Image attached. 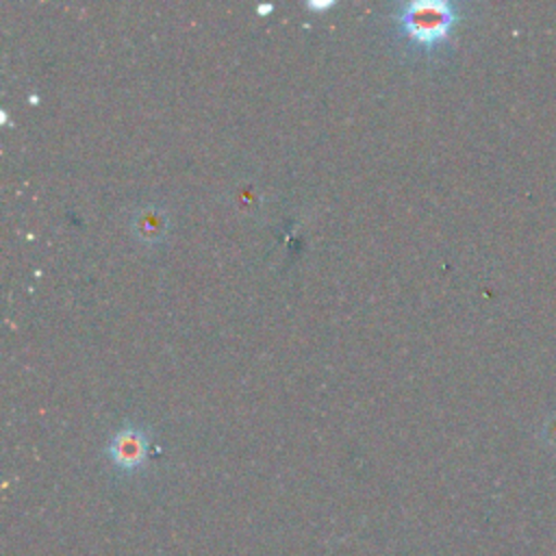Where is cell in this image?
<instances>
[{
    "label": "cell",
    "mask_w": 556,
    "mask_h": 556,
    "mask_svg": "<svg viewBox=\"0 0 556 556\" xmlns=\"http://www.w3.org/2000/svg\"><path fill=\"white\" fill-rule=\"evenodd\" d=\"M395 20L404 35L421 46H439L458 20V4L447 0H408L397 7Z\"/></svg>",
    "instance_id": "obj_1"
},
{
    "label": "cell",
    "mask_w": 556,
    "mask_h": 556,
    "mask_svg": "<svg viewBox=\"0 0 556 556\" xmlns=\"http://www.w3.org/2000/svg\"><path fill=\"white\" fill-rule=\"evenodd\" d=\"M150 437L141 426L119 428L106 443V456L119 471H137L148 463Z\"/></svg>",
    "instance_id": "obj_2"
},
{
    "label": "cell",
    "mask_w": 556,
    "mask_h": 556,
    "mask_svg": "<svg viewBox=\"0 0 556 556\" xmlns=\"http://www.w3.org/2000/svg\"><path fill=\"white\" fill-rule=\"evenodd\" d=\"M167 228H169L167 213H165V208H161L156 204L139 206L132 213L130 230H132L135 239L141 241L143 245H156L159 241H163Z\"/></svg>",
    "instance_id": "obj_3"
},
{
    "label": "cell",
    "mask_w": 556,
    "mask_h": 556,
    "mask_svg": "<svg viewBox=\"0 0 556 556\" xmlns=\"http://www.w3.org/2000/svg\"><path fill=\"white\" fill-rule=\"evenodd\" d=\"M332 4H334V0H306L308 9H328Z\"/></svg>",
    "instance_id": "obj_4"
},
{
    "label": "cell",
    "mask_w": 556,
    "mask_h": 556,
    "mask_svg": "<svg viewBox=\"0 0 556 556\" xmlns=\"http://www.w3.org/2000/svg\"><path fill=\"white\" fill-rule=\"evenodd\" d=\"M271 9H274V4H258V7H256L258 13H267V11H271Z\"/></svg>",
    "instance_id": "obj_5"
}]
</instances>
